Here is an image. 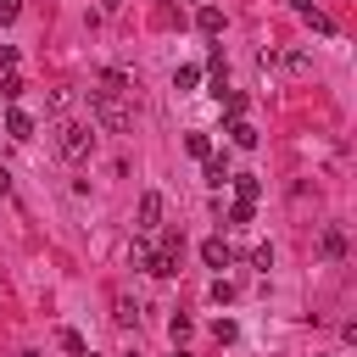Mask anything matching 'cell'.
<instances>
[{
    "mask_svg": "<svg viewBox=\"0 0 357 357\" xmlns=\"http://www.w3.org/2000/svg\"><path fill=\"white\" fill-rule=\"evenodd\" d=\"M89 112H95V123H100V128H112V134H123V128L134 123L128 100H123V95H112V89H89Z\"/></svg>",
    "mask_w": 357,
    "mask_h": 357,
    "instance_id": "obj_1",
    "label": "cell"
},
{
    "mask_svg": "<svg viewBox=\"0 0 357 357\" xmlns=\"http://www.w3.org/2000/svg\"><path fill=\"white\" fill-rule=\"evenodd\" d=\"M56 151H61L67 162H84V156L95 151V128H89V123H61V128H56Z\"/></svg>",
    "mask_w": 357,
    "mask_h": 357,
    "instance_id": "obj_2",
    "label": "cell"
},
{
    "mask_svg": "<svg viewBox=\"0 0 357 357\" xmlns=\"http://www.w3.org/2000/svg\"><path fill=\"white\" fill-rule=\"evenodd\" d=\"M156 223H162V195L145 190V195H139V212H134V229L145 234V229H156Z\"/></svg>",
    "mask_w": 357,
    "mask_h": 357,
    "instance_id": "obj_3",
    "label": "cell"
},
{
    "mask_svg": "<svg viewBox=\"0 0 357 357\" xmlns=\"http://www.w3.org/2000/svg\"><path fill=\"white\" fill-rule=\"evenodd\" d=\"M201 262H206V268H229V262H234V251H229V240H223V234H212V240H201Z\"/></svg>",
    "mask_w": 357,
    "mask_h": 357,
    "instance_id": "obj_4",
    "label": "cell"
},
{
    "mask_svg": "<svg viewBox=\"0 0 357 357\" xmlns=\"http://www.w3.org/2000/svg\"><path fill=\"white\" fill-rule=\"evenodd\" d=\"M229 173H234V167H229V156H223V151H212V156H206V184H212V190H223V184H229Z\"/></svg>",
    "mask_w": 357,
    "mask_h": 357,
    "instance_id": "obj_5",
    "label": "cell"
},
{
    "mask_svg": "<svg viewBox=\"0 0 357 357\" xmlns=\"http://www.w3.org/2000/svg\"><path fill=\"white\" fill-rule=\"evenodd\" d=\"M6 134H11V139H33V117L11 106V112H6Z\"/></svg>",
    "mask_w": 357,
    "mask_h": 357,
    "instance_id": "obj_6",
    "label": "cell"
},
{
    "mask_svg": "<svg viewBox=\"0 0 357 357\" xmlns=\"http://www.w3.org/2000/svg\"><path fill=\"white\" fill-rule=\"evenodd\" d=\"M195 28H201V33H223V11H218V6H201V11H195Z\"/></svg>",
    "mask_w": 357,
    "mask_h": 357,
    "instance_id": "obj_7",
    "label": "cell"
},
{
    "mask_svg": "<svg viewBox=\"0 0 357 357\" xmlns=\"http://www.w3.org/2000/svg\"><path fill=\"white\" fill-rule=\"evenodd\" d=\"M229 139H234L240 151H251V145H257V128H251L245 117H234V123H229Z\"/></svg>",
    "mask_w": 357,
    "mask_h": 357,
    "instance_id": "obj_8",
    "label": "cell"
},
{
    "mask_svg": "<svg viewBox=\"0 0 357 357\" xmlns=\"http://www.w3.org/2000/svg\"><path fill=\"white\" fill-rule=\"evenodd\" d=\"M229 184L240 190V201H257L262 195V178H251V173H229Z\"/></svg>",
    "mask_w": 357,
    "mask_h": 357,
    "instance_id": "obj_9",
    "label": "cell"
},
{
    "mask_svg": "<svg viewBox=\"0 0 357 357\" xmlns=\"http://www.w3.org/2000/svg\"><path fill=\"white\" fill-rule=\"evenodd\" d=\"M195 84H201V67H190V61H184V67L173 73V89H178V95H190Z\"/></svg>",
    "mask_w": 357,
    "mask_h": 357,
    "instance_id": "obj_10",
    "label": "cell"
},
{
    "mask_svg": "<svg viewBox=\"0 0 357 357\" xmlns=\"http://www.w3.org/2000/svg\"><path fill=\"white\" fill-rule=\"evenodd\" d=\"M324 257H329V262L346 257V234H340V229H324Z\"/></svg>",
    "mask_w": 357,
    "mask_h": 357,
    "instance_id": "obj_11",
    "label": "cell"
},
{
    "mask_svg": "<svg viewBox=\"0 0 357 357\" xmlns=\"http://www.w3.org/2000/svg\"><path fill=\"white\" fill-rule=\"evenodd\" d=\"M184 151H190V156H201V162H206V156H212V139H206V134H184Z\"/></svg>",
    "mask_w": 357,
    "mask_h": 357,
    "instance_id": "obj_12",
    "label": "cell"
},
{
    "mask_svg": "<svg viewBox=\"0 0 357 357\" xmlns=\"http://www.w3.org/2000/svg\"><path fill=\"white\" fill-rule=\"evenodd\" d=\"M22 89H28V84H22V78H17V73H6V78H0V100H17V95H22Z\"/></svg>",
    "mask_w": 357,
    "mask_h": 357,
    "instance_id": "obj_13",
    "label": "cell"
},
{
    "mask_svg": "<svg viewBox=\"0 0 357 357\" xmlns=\"http://www.w3.org/2000/svg\"><path fill=\"white\" fill-rule=\"evenodd\" d=\"M112 318H117V324H139V307H134L128 296H117V312H112Z\"/></svg>",
    "mask_w": 357,
    "mask_h": 357,
    "instance_id": "obj_14",
    "label": "cell"
},
{
    "mask_svg": "<svg viewBox=\"0 0 357 357\" xmlns=\"http://www.w3.org/2000/svg\"><path fill=\"white\" fill-rule=\"evenodd\" d=\"M218 100H223V112H229V123H234V117H245V95H218Z\"/></svg>",
    "mask_w": 357,
    "mask_h": 357,
    "instance_id": "obj_15",
    "label": "cell"
},
{
    "mask_svg": "<svg viewBox=\"0 0 357 357\" xmlns=\"http://www.w3.org/2000/svg\"><path fill=\"white\" fill-rule=\"evenodd\" d=\"M128 262H134V268H151V245L134 240V245H128Z\"/></svg>",
    "mask_w": 357,
    "mask_h": 357,
    "instance_id": "obj_16",
    "label": "cell"
},
{
    "mask_svg": "<svg viewBox=\"0 0 357 357\" xmlns=\"http://www.w3.org/2000/svg\"><path fill=\"white\" fill-rule=\"evenodd\" d=\"M234 296H240V290H234L229 279H212V301H218V307H223V301H234Z\"/></svg>",
    "mask_w": 357,
    "mask_h": 357,
    "instance_id": "obj_17",
    "label": "cell"
},
{
    "mask_svg": "<svg viewBox=\"0 0 357 357\" xmlns=\"http://www.w3.org/2000/svg\"><path fill=\"white\" fill-rule=\"evenodd\" d=\"M61 346H67V351H73V357H84V351H89V346H84V335H78V329H61Z\"/></svg>",
    "mask_w": 357,
    "mask_h": 357,
    "instance_id": "obj_18",
    "label": "cell"
},
{
    "mask_svg": "<svg viewBox=\"0 0 357 357\" xmlns=\"http://www.w3.org/2000/svg\"><path fill=\"white\" fill-rule=\"evenodd\" d=\"M229 223H251V201H234L229 206Z\"/></svg>",
    "mask_w": 357,
    "mask_h": 357,
    "instance_id": "obj_19",
    "label": "cell"
},
{
    "mask_svg": "<svg viewBox=\"0 0 357 357\" xmlns=\"http://www.w3.org/2000/svg\"><path fill=\"white\" fill-rule=\"evenodd\" d=\"M251 262H257V268L268 273V268H273V245H257V251H251Z\"/></svg>",
    "mask_w": 357,
    "mask_h": 357,
    "instance_id": "obj_20",
    "label": "cell"
},
{
    "mask_svg": "<svg viewBox=\"0 0 357 357\" xmlns=\"http://www.w3.org/2000/svg\"><path fill=\"white\" fill-rule=\"evenodd\" d=\"M167 335H173V340H184V335H190V318H184V312H173V324H167Z\"/></svg>",
    "mask_w": 357,
    "mask_h": 357,
    "instance_id": "obj_21",
    "label": "cell"
},
{
    "mask_svg": "<svg viewBox=\"0 0 357 357\" xmlns=\"http://www.w3.org/2000/svg\"><path fill=\"white\" fill-rule=\"evenodd\" d=\"M0 22H17V0H0Z\"/></svg>",
    "mask_w": 357,
    "mask_h": 357,
    "instance_id": "obj_22",
    "label": "cell"
},
{
    "mask_svg": "<svg viewBox=\"0 0 357 357\" xmlns=\"http://www.w3.org/2000/svg\"><path fill=\"white\" fill-rule=\"evenodd\" d=\"M290 6H296V17H307V11H312V0H290Z\"/></svg>",
    "mask_w": 357,
    "mask_h": 357,
    "instance_id": "obj_23",
    "label": "cell"
},
{
    "mask_svg": "<svg viewBox=\"0 0 357 357\" xmlns=\"http://www.w3.org/2000/svg\"><path fill=\"white\" fill-rule=\"evenodd\" d=\"M0 195H11V173L6 167H0Z\"/></svg>",
    "mask_w": 357,
    "mask_h": 357,
    "instance_id": "obj_24",
    "label": "cell"
},
{
    "mask_svg": "<svg viewBox=\"0 0 357 357\" xmlns=\"http://www.w3.org/2000/svg\"><path fill=\"white\" fill-rule=\"evenodd\" d=\"M22 357H39V351H22Z\"/></svg>",
    "mask_w": 357,
    "mask_h": 357,
    "instance_id": "obj_25",
    "label": "cell"
},
{
    "mask_svg": "<svg viewBox=\"0 0 357 357\" xmlns=\"http://www.w3.org/2000/svg\"><path fill=\"white\" fill-rule=\"evenodd\" d=\"M84 357H95V351H84Z\"/></svg>",
    "mask_w": 357,
    "mask_h": 357,
    "instance_id": "obj_26",
    "label": "cell"
}]
</instances>
